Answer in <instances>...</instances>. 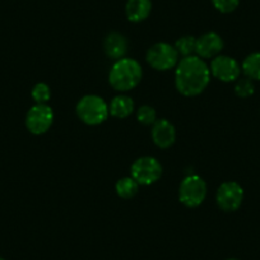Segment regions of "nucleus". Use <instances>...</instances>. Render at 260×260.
<instances>
[{
    "mask_svg": "<svg viewBox=\"0 0 260 260\" xmlns=\"http://www.w3.org/2000/svg\"><path fill=\"white\" fill-rule=\"evenodd\" d=\"M244 201V189L236 181H226L218 187L216 202L224 212H235L240 208Z\"/></svg>",
    "mask_w": 260,
    "mask_h": 260,
    "instance_id": "6e6552de",
    "label": "nucleus"
},
{
    "mask_svg": "<svg viewBox=\"0 0 260 260\" xmlns=\"http://www.w3.org/2000/svg\"><path fill=\"white\" fill-rule=\"evenodd\" d=\"M110 115L116 119H125L134 111V101L126 94H119L111 100L109 106Z\"/></svg>",
    "mask_w": 260,
    "mask_h": 260,
    "instance_id": "4468645a",
    "label": "nucleus"
},
{
    "mask_svg": "<svg viewBox=\"0 0 260 260\" xmlns=\"http://www.w3.org/2000/svg\"><path fill=\"white\" fill-rule=\"evenodd\" d=\"M179 52L175 46L167 42H158L151 46L147 51V62L152 68L159 72H166L179 64Z\"/></svg>",
    "mask_w": 260,
    "mask_h": 260,
    "instance_id": "39448f33",
    "label": "nucleus"
},
{
    "mask_svg": "<svg viewBox=\"0 0 260 260\" xmlns=\"http://www.w3.org/2000/svg\"><path fill=\"white\" fill-rule=\"evenodd\" d=\"M152 12L151 0H127L125 6L126 18L133 23L146 21Z\"/></svg>",
    "mask_w": 260,
    "mask_h": 260,
    "instance_id": "ddd939ff",
    "label": "nucleus"
},
{
    "mask_svg": "<svg viewBox=\"0 0 260 260\" xmlns=\"http://www.w3.org/2000/svg\"><path fill=\"white\" fill-rule=\"evenodd\" d=\"M241 72L252 81H260V52H252L245 57Z\"/></svg>",
    "mask_w": 260,
    "mask_h": 260,
    "instance_id": "2eb2a0df",
    "label": "nucleus"
},
{
    "mask_svg": "<svg viewBox=\"0 0 260 260\" xmlns=\"http://www.w3.org/2000/svg\"><path fill=\"white\" fill-rule=\"evenodd\" d=\"M195 45H197V39L194 36H182L175 42V49L177 50L179 55L187 57L195 54Z\"/></svg>",
    "mask_w": 260,
    "mask_h": 260,
    "instance_id": "f3484780",
    "label": "nucleus"
},
{
    "mask_svg": "<svg viewBox=\"0 0 260 260\" xmlns=\"http://www.w3.org/2000/svg\"><path fill=\"white\" fill-rule=\"evenodd\" d=\"M235 93L236 96L241 97V99H247V97L252 96L255 92V86H254V82L252 79L247 78H239L235 83V88H234Z\"/></svg>",
    "mask_w": 260,
    "mask_h": 260,
    "instance_id": "a211bd4d",
    "label": "nucleus"
},
{
    "mask_svg": "<svg viewBox=\"0 0 260 260\" xmlns=\"http://www.w3.org/2000/svg\"><path fill=\"white\" fill-rule=\"evenodd\" d=\"M223 40L216 32H207L197 39L195 54L201 59H214L223 50Z\"/></svg>",
    "mask_w": 260,
    "mask_h": 260,
    "instance_id": "9d476101",
    "label": "nucleus"
},
{
    "mask_svg": "<svg viewBox=\"0 0 260 260\" xmlns=\"http://www.w3.org/2000/svg\"><path fill=\"white\" fill-rule=\"evenodd\" d=\"M137 120L143 125H153L157 120V112L149 105H143L137 110Z\"/></svg>",
    "mask_w": 260,
    "mask_h": 260,
    "instance_id": "aec40b11",
    "label": "nucleus"
},
{
    "mask_svg": "<svg viewBox=\"0 0 260 260\" xmlns=\"http://www.w3.org/2000/svg\"><path fill=\"white\" fill-rule=\"evenodd\" d=\"M31 96L36 104H47L51 99V89L46 83H37L32 88Z\"/></svg>",
    "mask_w": 260,
    "mask_h": 260,
    "instance_id": "6ab92c4d",
    "label": "nucleus"
},
{
    "mask_svg": "<svg viewBox=\"0 0 260 260\" xmlns=\"http://www.w3.org/2000/svg\"><path fill=\"white\" fill-rule=\"evenodd\" d=\"M227 260H237V259H227Z\"/></svg>",
    "mask_w": 260,
    "mask_h": 260,
    "instance_id": "5701e85b",
    "label": "nucleus"
},
{
    "mask_svg": "<svg viewBox=\"0 0 260 260\" xmlns=\"http://www.w3.org/2000/svg\"><path fill=\"white\" fill-rule=\"evenodd\" d=\"M138 189L139 184L132 176L122 177V179L117 180L116 185H115L116 194L119 195L120 198L124 199H130L136 197L137 192H138Z\"/></svg>",
    "mask_w": 260,
    "mask_h": 260,
    "instance_id": "dca6fc26",
    "label": "nucleus"
},
{
    "mask_svg": "<svg viewBox=\"0 0 260 260\" xmlns=\"http://www.w3.org/2000/svg\"><path fill=\"white\" fill-rule=\"evenodd\" d=\"M143 69L136 59L122 57L116 60L110 69L109 83L115 91L127 92L136 88L142 81Z\"/></svg>",
    "mask_w": 260,
    "mask_h": 260,
    "instance_id": "f03ea898",
    "label": "nucleus"
},
{
    "mask_svg": "<svg viewBox=\"0 0 260 260\" xmlns=\"http://www.w3.org/2000/svg\"><path fill=\"white\" fill-rule=\"evenodd\" d=\"M214 8L221 13H232L239 7L240 0H212Z\"/></svg>",
    "mask_w": 260,
    "mask_h": 260,
    "instance_id": "412c9836",
    "label": "nucleus"
},
{
    "mask_svg": "<svg viewBox=\"0 0 260 260\" xmlns=\"http://www.w3.org/2000/svg\"><path fill=\"white\" fill-rule=\"evenodd\" d=\"M211 76L209 67L203 59L197 55L182 57L175 71V86L182 96H198L208 87Z\"/></svg>",
    "mask_w": 260,
    "mask_h": 260,
    "instance_id": "f257e3e1",
    "label": "nucleus"
},
{
    "mask_svg": "<svg viewBox=\"0 0 260 260\" xmlns=\"http://www.w3.org/2000/svg\"><path fill=\"white\" fill-rule=\"evenodd\" d=\"M162 171L164 169L158 159L149 156L136 159L130 167L132 177L143 186H148L158 181L162 176Z\"/></svg>",
    "mask_w": 260,
    "mask_h": 260,
    "instance_id": "423d86ee",
    "label": "nucleus"
},
{
    "mask_svg": "<svg viewBox=\"0 0 260 260\" xmlns=\"http://www.w3.org/2000/svg\"><path fill=\"white\" fill-rule=\"evenodd\" d=\"M211 74L218 81L224 83L236 82L241 74V67L234 57L226 56V55H218L212 60L209 65Z\"/></svg>",
    "mask_w": 260,
    "mask_h": 260,
    "instance_id": "1a4fd4ad",
    "label": "nucleus"
},
{
    "mask_svg": "<svg viewBox=\"0 0 260 260\" xmlns=\"http://www.w3.org/2000/svg\"><path fill=\"white\" fill-rule=\"evenodd\" d=\"M152 141L158 148H170L176 141V130L175 126L166 119L156 120L152 125Z\"/></svg>",
    "mask_w": 260,
    "mask_h": 260,
    "instance_id": "9b49d317",
    "label": "nucleus"
},
{
    "mask_svg": "<svg viewBox=\"0 0 260 260\" xmlns=\"http://www.w3.org/2000/svg\"><path fill=\"white\" fill-rule=\"evenodd\" d=\"M207 197V184L199 175H187L179 187V201L189 208L199 207Z\"/></svg>",
    "mask_w": 260,
    "mask_h": 260,
    "instance_id": "20e7f679",
    "label": "nucleus"
},
{
    "mask_svg": "<svg viewBox=\"0 0 260 260\" xmlns=\"http://www.w3.org/2000/svg\"><path fill=\"white\" fill-rule=\"evenodd\" d=\"M79 120L89 126L102 124L109 117V105L97 94H87L78 101L76 107Z\"/></svg>",
    "mask_w": 260,
    "mask_h": 260,
    "instance_id": "7ed1b4c3",
    "label": "nucleus"
},
{
    "mask_svg": "<svg viewBox=\"0 0 260 260\" xmlns=\"http://www.w3.org/2000/svg\"><path fill=\"white\" fill-rule=\"evenodd\" d=\"M127 42L126 37L124 35L119 34V32H111L105 37L104 41V51L107 57L112 60H120L125 57L127 52Z\"/></svg>",
    "mask_w": 260,
    "mask_h": 260,
    "instance_id": "f8f14e48",
    "label": "nucleus"
},
{
    "mask_svg": "<svg viewBox=\"0 0 260 260\" xmlns=\"http://www.w3.org/2000/svg\"><path fill=\"white\" fill-rule=\"evenodd\" d=\"M54 122V111L47 104H36L28 110L26 116L27 129L35 136L46 133Z\"/></svg>",
    "mask_w": 260,
    "mask_h": 260,
    "instance_id": "0eeeda50",
    "label": "nucleus"
},
{
    "mask_svg": "<svg viewBox=\"0 0 260 260\" xmlns=\"http://www.w3.org/2000/svg\"><path fill=\"white\" fill-rule=\"evenodd\" d=\"M0 260H6V259H3V257H0Z\"/></svg>",
    "mask_w": 260,
    "mask_h": 260,
    "instance_id": "4be33fe9",
    "label": "nucleus"
}]
</instances>
